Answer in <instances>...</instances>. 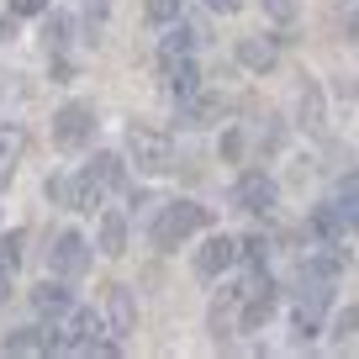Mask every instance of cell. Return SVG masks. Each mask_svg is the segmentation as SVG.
<instances>
[{"instance_id": "cell-6", "label": "cell", "mask_w": 359, "mask_h": 359, "mask_svg": "<svg viewBox=\"0 0 359 359\" xmlns=\"http://www.w3.org/2000/svg\"><path fill=\"white\" fill-rule=\"evenodd\" d=\"M275 201H280V185H275L264 169H248V175H238V185H233V206H238V212L269 217V212H275Z\"/></svg>"}, {"instance_id": "cell-17", "label": "cell", "mask_w": 359, "mask_h": 359, "mask_svg": "<svg viewBox=\"0 0 359 359\" xmlns=\"http://www.w3.org/2000/svg\"><path fill=\"white\" fill-rule=\"evenodd\" d=\"M95 248H101L106 259H122L127 254V217L122 212H106L101 222H95Z\"/></svg>"}, {"instance_id": "cell-20", "label": "cell", "mask_w": 359, "mask_h": 359, "mask_svg": "<svg viewBox=\"0 0 359 359\" xmlns=\"http://www.w3.org/2000/svg\"><path fill=\"white\" fill-rule=\"evenodd\" d=\"M306 227H312V233L323 238V243H338V238H344V222H338V212H333V206H317Z\"/></svg>"}, {"instance_id": "cell-16", "label": "cell", "mask_w": 359, "mask_h": 359, "mask_svg": "<svg viewBox=\"0 0 359 359\" xmlns=\"http://www.w3.org/2000/svg\"><path fill=\"white\" fill-rule=\"evenodd\" d=\"M201 43V27H191V22H164V37H158V58H185L191 48Z\"/></svg>"}, {"instance_id": "cell-4", "label": "cell", "mask_w": 359, "mask_h": 359, "mask_svg": "<svg viewBox=\"0 0 359 359\" xmlns=\"http://www.w3.org/2000/svg\"><path fill=\"white\" fill-rule=\"evenodd\" d=\"M275 302H280L275 280H269V275H254V280L238 291V327H243V333H254L259 323H269V317H275Z\"/></svg>"}, {"instance_id": "cell-33", "label": "cell", "mask_w": 359, "mask_h": 359, "mask_svg": "<svg viewBox=\"0 0 359 359\" xmlns=\"http://www.w3.org/2000/svg\"><path fill=\"white\" fill-rule=\"evenodd\" d=\"M16 37V11H6V22H0V43H11Z\"/></svg>"}, {"instance_id": "cell-7", "label": "cell", "mask_w": 359, "mask_h": 359, "mask_svg": "<svg viewBox=\"0 0 359 359\" xmlns=\"http://www.w3.org/2000/svg\"><path fill=\"white\" fill-rule=\"evenodd\" d=\"M233 264H238V238H227V233H212L201 248H196V259H191V269L201 275V280H217V275H227Z\"/></svg>"}, {"instance_id": "cell-31", "label": "cell", "mask_w": 359, "mask_h": 359, "mask_svg": "<svg viewBox=\"0 0 359 359\" xmlns=\"http://www.w3.org/2000/svg\"><path fill=\"white\" fill-rule=\"evenodd\" d=\"M243 0H206V11H217V16H233Z\"/></svg>"}, {"instance_id": "cell-1", "label": "cell", "mask_w": 359, "mask_h": 359, "mask_svg": "<svg viewBox=\"0 0 359 359\" xmlns=\"http://www.w3.org/2000/svg\"><path fill=\"white\" fill-rule=\"evenodd\" d=\"M206 227H212V212H206L201 201H169L164 212H158V222H154V248L175 254L185 238L206 233Z\"/></svg>"}, {"instance_id": "cell-11", "label": "cell", "mask_w": 359, "mask_h": 359, "mask_svg": "<svg viewBox=\"0 0 359 359\" xmlns=\"http://www.w3.org/2000/svg\"><path fill=\"white\" fill-rule=\"evenodd\" d=\"M338 212V222H344V233L359 238V169H348V175H338L333 185V201H327Z\"/></svg>"}, {"instance_id": "cell-10", "label": "cell", "mask_w": 359, "mask_h": 359, "mask_svg": "<svg viewBox=\"0 0 359 359\" xmlns=\"http://www.w3.org/2000/svg\"><path fill=\"white\" fill-rule=\"evenodd\" d=\"M32 306H37V317H69L74 312V291L64 285V275H48L43 285H32Z\"/></svg>"}, {"instance_id": "cell-29", "label": "cell", "mask_w": 359, "mask_h": 359, "mask_svg": "<svg viewBox=\"0 0 359 359\" xmlns=\"http://www.w3.org/2000/svg\"><path fill=\"white\" fill-rule=\"evenodd\" d=\"M264 16H269V22H291V16H296V0H264Z\"/></svg>"}, {"instance_id": "cell-12", "label": "cell", "mask_w": 359, "mask_h": 359, "mask_svg": "<svg viewBox=\"0 0 359 359\" xmlns=\"http://www.w3.org/2000/svg\"><path fill=\"white\" fill-rule=\"evenodd\" d=\"M217 116H222V101H217V95H206V90H196V95H180V127L201 133V127H212Z\"/></svg>"}, {"instance_id": "cell-25", "label": "cell", "mask_w": 359, "mask_h": 359, "mask_svg": "<svg viewBox=\"0 0 359 359\" xmlns=\"http://www.w3.org/2000/svg\"><path fill=\"white\" fill-rule=\"evenodd\" d=\"M180 6H185V0H143L148 22H158V27H164V22H175V16H180Z\"/></svg>"}, {"instance_id": "cell-21", "label": "cell", "mask_w": 359, "mask_h": 359, "mask_svg": "<svg viewBox=\"0 0 359 359\" xmlns=\"http://www.w3.org/2000/svg\"><path fill=\"white\" fill-rule=\"evenodd\" d=\"M296 106H302V122L306 127H323V90H317V79H306V85H302V101H296Z\"/></svg>"}, {"instance_id": "cell-30", "label": "cell", "mask_w": 359, "mask_h": 359, "mask_svg": "<svg viewBox=\"0 0 359 359\" xmlns=\"http://www.w3.org/2000/svg\"><path fill=\"white\" fill-rule=\"evenodd\" d=\"M11 11H16V16H43L48 0H11Z\"/></svg>"}, {"instance_id": "cell-22", "label": "cell", "mask_w": 359, "mask_h": 359, "mask_svg": "<svg viewBox=\"0 0 359 359\" xmlns=\"http://www.w3.org/2000/svg\"><path fill=\"white\" fill-rule=\"evenodd\" d=\"M69 32H74V22H69V16H48V27H43L48 53H64V48H69Z\"/></svg>"}, {"instance_id": "cell-27", "label": "cell", "mask_w": 359, "mask_h": 359, "mask_svg": "<svg viewBox=\"0 0 359 359\" xmlns=\"http://www.w3.org/2000/svg\"><path fill=\"white\" fill-rule=\"evenodd\" d=\"M354 327H359V306H348V312L333 323V338H338V344H348V338H354Z\"/></svg>"}, {"instance_id": "cell-9", "label": "cell", "mask_w": 359, "mask_h": 359, "mask_svg": "<svg viewBox=\"0 0 359 359\" xmlns=\"http://www.w3.org/2000/svg\"><path fill=\"white\" fill-rule=\"evenodd\" d=\"M133 327H137V296L127 285H106V333L127 338Z\"/></svg>"}, {"instance_id": "cell-19", "label": "cell", "mask_w": 359, "mask_h": 359, "mask_svg": "<svg viewBox=\"0 0 359 359\" xmlns=\"http://www.w3.org/2000/svg\"><path fill=\"white\" fill-rule=\"evenodd\" d=\"M74 191H79V175H48L43 180V196L53 206H74Z\"/></svg>"}, {"instance_id": "cell-28", "label": "cell", "mask_w": 359, "mask_h": 359, "mask_svg": "<svg viewBox=\"0 0 359 359\" xmlns=\"http://www.w3.org/2000/svg\"><path fill=\"white\" fill-rule=\"evenodd\" d=\"M264 254H269L264 238H248V243H238V259H248V264H264Z\"/></svg>"}, {"instance_id": "cell-3", "label": "cell", "mask_w": 359, "mask_h": 359, "mask_svg": "<svg viewBox=\"0 0 359 359\" xmlns=\"http://www.w3.org/2000/svg\"><path fill=\"white\" fill-rule=\"evenodd\" d=\"M90 137H95V106H90V101H64L53 111V148L79 154Z\"/></svg>"}, {"instance_id": "cell-15", "label": "cell", "mask_w": 359, "mask_h": 359, "mask_svg": "<svg viewBox=\"0 0 359 359\" xmlns=\"http://www.w3.org/2000/svg\"><path fill=\"white\" fill-rule=\"evenodd\" d=\"M27 154V127H16V122H0V191L11 185V175H16V158Z\"/></svg>"}, {"instance_id": "cell-26", "label": "cell", "mask_w": 359, "mask_h": 359, "mask_svg": "<svg viewBox=\"0 0 359 359\" xmlns=\"http://www.w3.org/2000/svg\"><path fill=\"white\" fill-rule=\"evenodd\" d=\"M16 264H22V233H6V238H0V269H11V275H16Z\"/></svg>"}, {"instance_id": "cell-8", "label": "cell", "mask_w": 359, "mask_h": 359, "mask_svg": "<svg viewBox=\"0 0 359 359\" xmlns=\"http://www.w3.org/2000/svg\"><path fill=\"white\" fill-rule=\"evenodd\" d=\"M101 333H106V323L95 312H69V327H64V354H101Z\"/></svg>"}, {"instance_id": "cell-2", "label": "cell", "mask_w": 359, "mask_h": 359, "mask_svg": "<svg viewBox=\"0 0 359 359\" xmlns=\"http://www.w3.org/2000/svg\"><path fill=\"white\" fill-rule=\"evenodd\" d=\"M127 158L137 164V175H169L175 169V143L158 127H133L127 133Z\"/></svg>"}, {"instance_id": "cell-18", "label": "cell", "mask_w": 359, "mask_h": 359, "mask_svg": "<svg viewBox=\"0 0 359 359\" xmlns=\"http://www.w3.org/2000/svg\"><path fill=\"white\" fill-rule=\"evenodd\" d=\"M85 175L101 185V191H116V185H127V158L122 154H95L85 164Z\"/></svg>"}, {"instance_id": "cell-32", "label": "cell", "mask_w": 359, "mask_h": 359, "mask_svg": "<svg viewBox=\"0 0 359 359\" xmlns=\"http://www.w3.org/2000/svg\"><path fill=\"white\" fill-rule=\"evenodd\" d=\"M344 37H348V43H359V6L348 11V22H344Z\"/></svg>"}, {"instance_id": "cell-24", "label": "cell", "mask_w": 359, "mask_h": 359, "mask_svg": "<svg viewBox=\"0 0 359 359\" xmlns=\"http://www.w3.org/2000/svg\"><path fill=\"white\" fill-rule=\"evenodd\" d=\"M101 185H95V180L90 175H79V191H74V212H95V206H101Z\"/></svg>"}, {"instance_id": "cell-34", "label": "cell", "mask_w": 359, "mask_h": 359, "mask_svg": "<svg viewBox=\"0 0 359 359\" xmlns=\"http://www.w3.org/2000/svg\"><path fill=\"white\" fill-rule=\"evenodd\" d=\"M11 296V269H0V302Z\"/></svg>"}, {"instance_id": "cell-13", "label": "cell", "mask_w": 359, "mask_h": 359, "mask_svg": "<svg viewBox=\"0 0 359 359\" xmlns=\"http://www.w3.org/2000/svg\"><path fill=\"white\" fill-rule=\"evenodd\" d=\"M158 64H164V90L175 95V101L201 90V69L191 64V53H185V58H158Z\"/></svg>"}, {"instance_id": "cell-14", "label": "cell", "mask_w": 359, "mask_h": 359, "mask_svg": "<svg viewBox=\"0 0 359 359\" xmlns=\"http://www.w3.org/2000/svg\"><path fill=\"white\" fill-rule=\"evenodd\" d=\"M238 64L254 69V74H269V69L280 64V43L275 37H243L238 43Z\"/></svg>"}, {"instance_id": "cell-5", "label": "cell", "mask_w": 359, "mask_h": 359, "mask_svg": "<svg viewBox=\"0 0 359 359\" xmlns=\"http://www.w3.org/2000/svg\"><path fill=\"white\" fill-rule=\"evenodd\" d=\"M85 269H90V243L74 233V227L53 233V243H48V275H64V280H79Z\"/></svg>"}, {"instance_id": "cell-23", "label": "cell", "mask_w": 359, "mask_h": 359, "mask_svg": "<svg viewBox=\"0 0 359 359\" xmlns=\"http://www.w3.org/2000/svg\"><path fill=\"white\" fill-rule=\"evenodd\" d=\"M217 154H222V164H238V158L248 154V137L238 133V127H227V133H222V143H217Z\"/></svg>"}]
</instances>
